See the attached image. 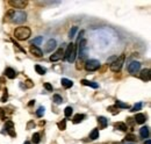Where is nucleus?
<instances>
[{
	"label": "nucleus",
	"instance_id": "obj_1",
	"mask_svg": "<svg viewBox=\"0 0 151 144\" xmlns=\"http://www.w3.org/2000/svg\"><path fill=\"white\" fill-rule=\"evenodd\" d=\"M30 34H31L30 29L28 27H25V26L18 27L14 30V36H15V38L19 39V41H26V39H28Z\"/></svg>",
	"mask_w": 151,
	"mask_h": 144
},
{
	"label": "nucleus",
	"instance_id": "obj_2",
	"mask_svg": "<svg viewBox=\"0 0 151 144\" xmlns=\"http://www.w3.org/2000/svg\"><path fill=\"white\" fill-rule=\"evenodd\" d=\"M76 55H77V45L73 43H70L67 45L66 51L64 52V59L67 60L69 63H73L76 60Z\"/></svg>",
	"mask_w": 151,
	"mask_h": 144
},
{
	"label": "nucleus",
	"instance_id": "obj_3",
	"mask_svg": "<svg viewBox=\"0 0 151 144\" xmlns=\"http://www.w3.org/2000/svg\"><path fill=\"white\" fill-rule=\"evenodd\" d=\"M124 58H125L124 55L118 56V57L110 64V70L112 71L113 72H118L120 71L121 67H122V65H123V63H124Z\"/></svg>",
	"mask_w": 151,
	"mask_h": 144
},
{
	"label": "nucleus",
	"instance_id": "obj_4",
	"mask_svg": "<svg viewBox=\"0 0 151 144\" xmlns=\"http://www.w3.org/2000/svg\"><path fill=\"white\" fill-rule=\"evenodd\" d=\"M100 67V62L97 59H90L85 63V69L87 71L92 72V71H97L98 69Z\"/></svg>",
	"mask_w": 151,
	"mask_h": 144
},
{
	"label": "nucleus",
	"instance_id": "obj_5",
	"mask_svg": "<svg viewBox=\"0 0 151 144\" xmlns=\"http://www.w3.org/2000/svg\"><path fill=\"white\" fill-rule=\"evenodd\" d=\"M9 5H11L13 8L22 9L28 5V1L27 0H11V1H9Z\"/></svg>",
	"mask_w": 151,
	"mask_h": 144
},
{
	"label": "nucleus",
	"instance_id": "obj_6",
	"mask_svg": "<svg viewBox=\"0 0 151 144\" xmlns=\"http://www.w3.org/2000/svg\"><path fill=\"white\" fill-rule=\"evenodd\" d=\"M5 131L11 137H15V129H14V124L12 121H6V124H5Z\"/></svg>",
	"mask_w": 151,
	"mask_h": 144
},
{
	"label": "nucleus",
	"instance_id": "obj_7",
	"mask_svg": "<svg viewBox=\"0 0 151 144\" xmlns=\"http://www.w3.org/2000/svg\"><path fill=\"white\" fill-rule=\"evenodd\" d=\"M26 19H27L26 18V13H23V12H14V15L12 20L16 23H21L23 21H26Z\"/></svg>",
	"mask_w": 151,
	"mask_h": 144
},
{
	"label": "nucleus",
	"instance_id": "obj_8",
	"mask_svg": "<svg viewBox=\"0 0 151 144\" xmlns=\"http://www.w3.org/2000/svg\"><path fill=\"white\" fill-rule=\"evenodd\" d=\"M141 69V63L139 62H131L129 65H128V71L130 72L131 74H135L139 71Z\"/></svg>",
	"mask_w": 151,
	"mask_h": 144
},
{
	"label": "nucleus",
	"instance_id": "obj_9",
	"mask_svg": "<svg viewBox=\"0 0 151 144\" xmlns=\"http://www.w3.org/2000/svg\"><path fill=\"white\" fill-rule=\"evenodd\" d=\"M63 57H64V50L60 48V49H58L55 53H52V55L50 56V60L51 62H57V60L62 59Z\"/></svg>",
	"mask_w": 151,
	"mask_h": 144
},
{
	"label": "nucleus",
	"instance_id": "obj_10",
	"mask_svg": "<svg viewBox=\"0 0 151 144\" xmlns=\"http://www.w3.org/2000/svg\"><path fill=\"white\" fill-rule=\"evenodd\" d=\"M139 78L142 79L143 81H149L151 78V71L150 69H144L141 71V73H139Z\"/></svg>",
	"mask_w": 151,
	"mask_h": 144
},
{
	"label": "nucleus",
	"instance_id": "obj_11",
	"mask_svg": "<svg viewBox=\"0 0 151 144\" xmlns=\"http://www.w3.org/2000/svg\"><path fill=\"white\" fill-rule=\"evenodd\" d=\"M56 45H57V43H56L55 39H53V38H50L48 42H46L45 48H44V51H45V52H51V51H52L53 49L56 48Z\"/></svg>",
	"mask_w": 151,
	"mask_h": 144
},
{
	"label": "nucleus",
	"instance_id": "obj_12",
	"mask_svg": "<svg viewBox=\"0 0 151 144\" xmlns=\"http://www.w3.org/2000/svg\"><path fill=\"white\" fill-rule=\"evenodd\" d=\"M29 51H30V53H31V55H34L35 57H37V58H39V57H42V56H43V52H42V50L38 48V46L30 45Z\"/></svg>",
	"mask_w": 151,
	"mask_h": 144
},
{
	"label": "nucleus",
	"instance_id": "obj_13",
	"mask_svg": "<svg viewBox=\"0 0 151 144\" xmlns=\"http://www.w3.org/2000/svg\"><path fill=\"white\" fill-rule=\"evenodd\" d=\"M5 74H6V77L7 78H9V79H14L16 76H18L16 71L15 70H13L12 67H7L6 71H5Z\"/></svg>",
	"mask_w": 151,
	"mask_h": 144
},
{
	"label": "nucleus",
	"instance_id": "obj_14",
	"mask_svg": "<svg viewBox=\"0 0 151 144\" xmlns=\"http://www.w3.org/2000/svg\"><path fill=\"white\" fill-rule=\"evenodd\" d=\"M145 121H146V116L144 115V114H142V113L136 114V116H135V122L136 123L143 124V123H145Z\"/></svg>",
	"mask_w": 151,
	"mask_h": 144
},
{
	"label": "nucleus",
	"instance_id": "obj_15",
	"mask_svg": "<svg viewBox=\"0 0 151 144\" xmlns=\"http://www.w3.org/2000/svg\"><path fill=\"white\" fill-rule=\"evenodd\" d=\"M60 83H62V86L64 88H70L73 86V81L70 80V79H66V78H63Z\"/></svg>",
	"mask_w": 151,
	"mask_h": 144
},
{
	"label": "nucleus",
	"instance_id": "obj_16",
	"mask_svg": "<svg viewBox=\"0 0 151 144\" xmlns=\"http://www.w3.org/2000/svg\"><path fill=\"white\" fill-rule=\"evenodd\" d=\"M98 123H99V125H100V128L101 129H105V128L107 127V118L106 117H104V116H99L98 117Z\"/></svg>",
	"mask_w": 151,
	"mask_h": 144
},
{
	"label": "nucleus",
	"instance_id": "obj_17",
	"mask_svg": "<svg viewBox=\"0 0 151 144\" xmlns=\"http://www.w3.org/2000/svg\"><path fill=\"white\" fill-rule=\"evenodd\" d=\"M149 128L148 127H142L141 130H139V135H141L142 138H148L149 137Z\"/></svg>",
	"mask_w": 151,
	"mask_h": 144
},
{
	"label": "nucleus",
	"instance_id": "obj_18",
	"mask_svg": "<svg viewBox=\"0 0 151 144\" xmlns=\"http://www.w3.org/2000/svg\"><path fill=\"white\" fill-rule=\"evenodd\" d=\"M80 83L83 84V85L90 86V87H92V88H98V84L94 83V81H90V80H86V79H83Z\"/></svg>",
	"mask_w": 151,
	"mask_h": 144
},
{
	"label": "nucleus",
	"instance_id": "obj_19",
	"mask_svg": "<svg viewBox=\"0 0 151 144\" xmlns=\"http://www.w3.org/2000/svg\"><path fill=\"white\" fill-rule=\"evenodd\" d=\"M114 128H115V129L121 130V131H127V129H128L127 124H124V123H122V122L115 123V124H114Z\"/></svg>",
	"mask_w": 151,
	"mask_h": 144
},
{
	"label": "nucleus",
	"instance_id": "obj_20",
	"mask_svg": "<svg viewBox=\"0 0 151 144\" xmlns=\"http://www.w3.org/2000/svg\"><path fill=\"white\" fill-rule=\"evenodd\" d=\"M85 118V115L84 114H76V115L73 116V123H80L81 121Z\"/></svg>",
	"mask_w": 151,
	"mask_h": 144
},
{
	"label": "nucleus",
	"instance_id": "obj_21",
	"mask_svg": "<svg viewBox=\"0 0 151 144\" xmlns=\"http://www.w3.org/2000/svg\"><path fill=\"white\" fill-rule=\"evenodd\" d=\"M97 138H99V130H98V129H93L92 131H91V134H90V139L95 141Z\"/></svg>",
	"mask_w": 151,
	"mask_h": 144
},
{
	"label": "nucleus",
	"instance_id": "obj_22",
	"mask_svg": "<svg viewBox=\"0 0 151 144\" xmlns=\"http://www.w3.org/2000/svg\"><path fill=\"white\" fill-rule=\"evenodd\" d=\"M42 41H43V37H42V36H37L36 38H34V39H33L31 45H35V46L39 45V44L42 43Z\"/></svg>",
	"mask_w": 151,
	"mask_h": 144
},
{
	"label": "nucleus",
	"instance_id": "obj_23",
	"mask_svg": "<svg viewBox=\"0 0 151 144\" xmlns=\"http://www.w3.org/2000/svg\"><path fill=\"white\" fill-rule=\"evenodd\" d=\"M35 70H36V72L38 74H45V72H46V70L44 67H42L41 65H35Z\"/></svg>",
	"mask_w": 151,
	"mask_h": 144
},
{
	"label": "nucleus",
	"instance_id": "obj_24",
	"mask_svg": "<svg viewBox=\"0 0 151 144\" xmlns=\"http://www.w3.org/2000/svg\"><path fill=\"white\" fill-rule=\"evenodd\" d=\"M115 106H116V107H120V108H129V106H128V103H124V102L120 101V100H116V102H115Z\"/></svg>",
	"mask_w": 151,
	"mask_h": 144
},
{
	"label": "nucleus",
	"instance_id": "obj_25",
	"mask_svg": "<svg viewBox=\"0 0 151 144\" xmlns=\"http://www.w3.org/2000/svg\"><path fill=\"white\" fill-rule=\"evenodd\" d=\"M39 142H41V138H39V134H38V132H35V134L33 135V143H34V144H38Z\"/></svg>",
	"mask_w": 151,
	"mask_h": 144
},
{
	"label": "nucleus",
	"instance_id": "obj_26",
	"mask_svg": "<svg viewBox=\"0 0 151 144\" xmlns=\"http://www.w3.org/2000/svg\"><path fill=\"white\" fill-rule=\"evenodd\" d=\"M53 102H55V103H57V105L62 103V102H63V98L60 97V95H58V94H55V95H53Z\"/></svg>",
	"mask_w": 151,
	"mask_h": 144
},
{
	"label": "nucleus",
	"instance_id": "obj_27",
	"mask_svg": "<svg viewBox=\"0 0 151 144\" xmlns=\"http://www.w3.org/2000/svg\"><path fill=\"white\" fill-rule=\"evenodd\" d=\"M13 15H14V11H13V9H11V11L7 12L6 16H5V20H6V21L12 20V19H13Z\"/></svg>",
	"mask_w": 151,
	"mask_h": 144
},
{
	"label": "nucleus",
	"instance_id": "obj_28",
	"mask_svg": "<svg viewBox=\"0 0 151 144\" xmlns=\"http://www.w3.org/2000/svg\"><path fill=\"white\" fill-rule=\"evenodd\" d=\"M72 113H73V109H72V107H66V108H65L64 114H65V116H66V117L71 116V115H72Z\"/></svg>",
	"mask_w": 151,
	"mask_h": 144
},
{
	"label": "nucleus",
	"instance_id": "obj_29",
	"mask_svg": "<svg viewBox=\"0 0 151 144\" xmlns=\"http://www.w3.org/2000/svg\"><path fill=\"white\" fill-rule=\"evenodd\" d=\"M58 128H59L60 130H65L66 129V121L65 120H62L60 122H58Z\"/></svg>",
	"mask_w": 151,
	"mask_h": 144
},
{
	"label": "nucleus",
	"instance_id": "obj_30",
	"mask_svg": "<svg viewBox=\"0 0 151 144\" xmlns=\"http://www.w3.org/2000/svg\"><path fill=\"white\" fill-rule=\"evenodd\" d=\"M108 110L110 111L113 115H116L118 113V109H116V106H109L108 107Z\"/></svg>",
	"mask_w": 151,
	"mask_h": 144
},
{
	"label": "nucleus",
	"instance_id": "obj_31",
	"mask_svg": "<svg viewBox=\"0 0 151 144\" xmlns=\"http://www.w3.org/2000/svg\"><path fill=\"white\" fill-rule=\"evenodd\" d=\"M44 110H45L44 107H39V108L37 109V111H36V115L38 116V117H42V116L44 115Z\"/></svg>",
	"mask_w": 151,
	"mask_h": 144
},
{
	"label": "nucleus",
	"instance_id": "obj_32",
	"mask_svg": "<svg viewBox=\"0 0 151 144\" xmlns=\"http://www.w3.org/2000/svg\"><path fill=\"white\" fill-rule=\"evenodd\" d=\"M125 141H130V142H135L136 141V136L132 134H128L127 136H125Z\"/></svg>",
	"mask_w": 151,
	"mask_h": 144
},
{
	"label": "nucleus",
	"instance_id": "obj_33",
	"mask_svg": "<svg viewBox=\"0 0 151 144\" xmlns=\"http://www.w3.org/2000/svg\"><path fill=\"white\" fill-rule=\"evenodd\" d=\"M77 30H78V28H77V27H72V29L70 30V33H69V37H70V38L74 37V34L77 33Z\"/></svg>",
	"mask_w": 151,
	"mask_h": 144
},
{
	"label": "nucleus",
	"instance_id": "obj_34",
	"mask_svg": "<svg viewBox=\"0 0 151 144\" xmlns=\"http://www.w3.org/2000/svg\"><path fill=\"white\" fill-rule=\"evenodd\" d=\"M141 108H142V103H141V102H138V103H136L134 107H132L131 110H130V111H134V113H135L136 110H139Z\"/></svg>",
	"mask_w": 151,
	"mask_h": 144
},
{
	"label": "nucleus",
	"instance_id": "obj_35",
	"mask_svg": "<svg viewBox=\"0 0 151 144\" xmlns=\"http://www.w3.org/2000/svg\"><path fill=\"white\" fill-rule=\"evenodd\" d=\"M7 98H8V93H7V90H4V94L1 97V102H6Z\"/></svg>",
	"mask_w": 151,
	"mask_h": 144
},
{
	"label": "nucleus",
	"instance_id": "obj_36",
	"mask_svg": "<svg viewBox=\"0 0 151 144\" xmlns=\"http://www.w3.org/2000/svg\"><path fill=\"white\" fill-rule=\"evenodd\" d=\"M5 114H6V110H5L4 108H0V118H1V120H5V118H6Z\"/></svg>",
	"mask_w": 151,
	"mask_h": 144
},
{
	"label": "nucleus",
	"instance_id": "obj_37",
	"mask_svg": "<svg viewBox=\"0 0 151 144\" xmlns=\"http://www.w3.org/2000/svg\"><path fill=\"white\" fill-rule=\"evenodd\" d=\"M44 88H45L46 91H49V92H52V86H51L49 83H45V84H44Z\"/></svg>",
	"mask_w": 151,
	"mask_h": 144
},
{
	"label": "nucleus",
	"instance_id": "obj_38",
	"mask_svg": "<svg viewBox=\"0 0 151 144\" xmlns=\"http://www.w3.org/2000/svg\"><path fill=\"white\" fill-rule=\"evenodd\" d=\"M25 86H26L27 88H30V87H33V86H34V84L31 83V80H27V81L25 83Z\"/></svg>",
	"mask_w": 151,
	"mask_h": 144
},
{
	"label": "nucleus",
	"instance_id": "obj_39",
	"mask_svg": "<svg viewBox=\"0 0 151 144\" xmlns=\"http://www.w3.org/2000/svg\"><path fill=\"white\" fill-rule=\"evenodd\" d=\"M116 58H117V56H112V57H109L108 59H107V63H108V64H112V63H113Z\"/></svg>",
	"mask_w": 151,
	"mask_h": 144
},
{
	"label": "nucleus",
	"instance_id": "obj_40",
	"mask_svg": "<svg viewBox=\"0 0 151 144\" xmlns=\"http://www.w3.org/2000/svg\"><path fill=\"white\" fill-rule=\"evenodd\" d=\"M144 144H151V141H150V139H146L145 143H144Z\"/></svg>",
	"mask_w": 151,
	"mask_h": 144
},
{
	"label": "nucleus",
	"instance_id": "obj_41",
	"mask_svg": "<svg viewBox=\"0 0 151 144\" xmlns=\"http://www.w3.org/2000/svg\"><path fill=\"white\" fill-rule=\"evenodd\" d=\"M34 102H35V101H34V100H31V101H30V102H29V106H33V105H34Z\"/></svg>",
	"mask_w": 151,
	"mask_h": 144
},
{
	"label": "nucleus",
	"instance_id": "obj_42",
	"mask_svg": "<svg viewBox=\"0 0 151 144\" xmlns=\"http://www.w3.org/2000/svg\"><path fill=\"white\" fill-rule=\"evenodd\" d=\"M23 144H30V142H28V141H27V142H25Z\"/></svg>",
	"mask_w": 151,
	"mask_h": 144
},
{
	"label": "nucleus",
	"instance_id": "obj_43",
	"mask_svg": "<svg viewBox=\"0 0 151 144\" xmlns=\"http://www.w3.org/2000/svg\"><path fill=\"white\" fill-rule=\"evenodd\" d=\"M123 144H132V143H125V142H124V143H123Z\"/></svg>",
	"mask_w": 151,
	"mask_h": 144
}]
</instances>
